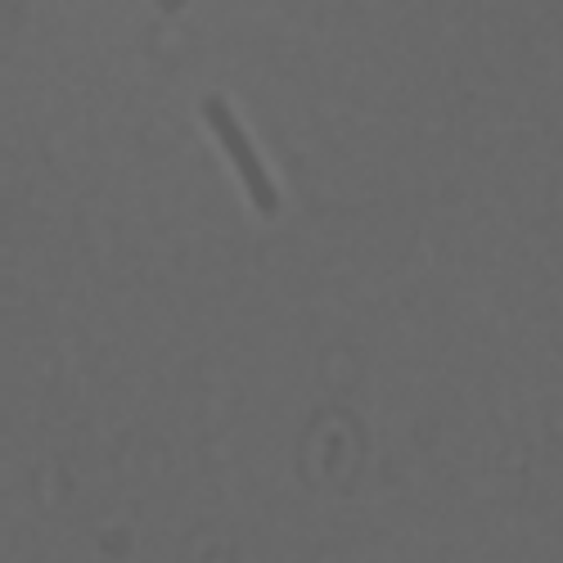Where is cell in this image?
Listing matches in <instances>:
<instances>
[{"instance_id": "6da1fadb", "label": "cell", "mask_w": 563, "mask_h": 563, "mask_svg": "<svg viewBox=\"0 0 563 563\" xmlns=\"http://www.w3.org/2000/svg\"><path fill=\"white\" fill-rule=\"evenodd\" d=\"M208 122H212L217 140L225 145V154L234 158V167H240V176H244V185H249L253 203H257L262 212H271V208H275V185H271V172L262 167L257 150L249 145V135L240 131V122H234V113H230L221 100H208Z\"/></svg>"}]
</instances>
